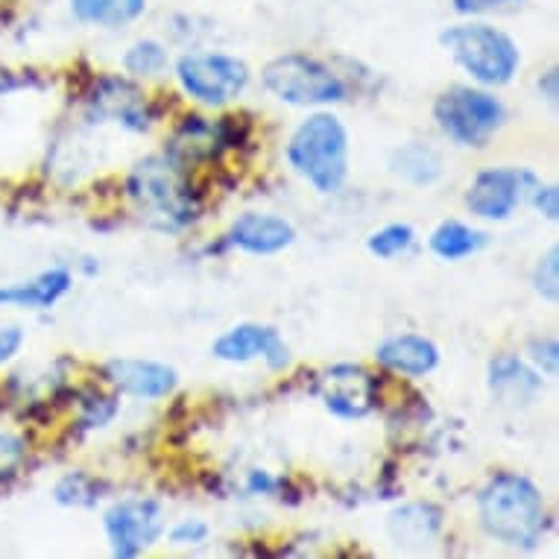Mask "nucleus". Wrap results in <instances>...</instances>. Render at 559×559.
<instances>
[{
    "mask_svg": "<svg viewBox=\"0 0 559 559\" xmlns=\"http://www.w3.org/2000/svg\"><path fill=\"white\" fill-rule=\"evenodd\" d=\"M477 515L484 531L507 548L533 550L548 531L545 498L531 477L498 472L477 496Z\"/></svg>",
    "mask_w": 559,
    "mask_h": 559,
    "instance_id": "f257e3e1",
    "label": "nucleus"
},
{
    "mask_svg": "<svg viewBox=\"0 0 559 559\" xmlns=\"http://www.w3.org/2000/svg\"><path fill=\"white\" fill-rule=\"evenodd\" d=\"M182 170L185 167L170 156H153L138 162L129 174V197L156 229L176 231L197 221L200 200L185 182Z\"/></svg>",
    "mask_w": 559,
    "mask_h": 559,
    "instance_id": "f03ea898",
    "label": "nucleus"
},
{
    "mask_svg": "<svg viewBox=\"0 0 559 559\" xmlns=\"http://www.w3.org/2000/svg\"><path fill=\"white\" fill-rule=\"evenodd\" d=\"M440 45L480 85H507L522 64L513 36L484 19H463L454 27H445Z\"/></svg>",
    "mask_w": 559,
    "mask_h": 559,
    "instance_id": "7ed1b4c3",
    "label": "nucleus"
},
{
    "mask_svg": "<svg viewBox=\"0 0 559 559\" xmlns=\"http://www.w3.org/2000/svg\"><path fill=\"white\" fill-rule=\"evenodd\" d=\"M287 162L320 193H334L348 176V132L340 118L317 111L299 123L287 144Z\"/></svg>",
    "mask_w": 559,
    "mask_h": 559,
    "instance_id": "20e7f679",
    "label": "nucleus"
},
{
    "mask_svg": "<svg viewBox=\"0 0 559 559\" xmlns=\"http://www.w3.org/2000/svg\"><path fill=\"white\" fill-rule=\"evenodd\" d=\"M264 88L290 106H325V103L346 100V83L337 71L317 56L285 53L266 62Z\"/></svg>",
    "mask_w": 559,
    "mask_h": 559,
    "instance_id": "39448f33",
    "label": "nucleus"
},
{
    "mask_svg": "<svg viewBox=\"0 0 559 559\" xmlns=\"http://www.w3.org/2000/svg\"><path fill=\"white\" fill-rule=\"evenodd\" d=\"M433 120L460 147H486L504 123V106L492 94L468 85H454L433 103Z\"/></svg>",
    "mask_w": 559,
    "mask_h": 559,
    "instance_id": "423d86ee",
    "label": "nucleus"
},
{
    "mask_svg": "<svg viewBox=\"0 0 559 559\" xmlns=\"http://www.w3.org/2000/svg\"><path fill=\"white\" fill-rule=\"evenodd\" d=\"M176 76L188 97L202 106H226L238 100L249 85V68L243 59L229 53H185L176 62Z\"/></svg>",
    "mask_w": 559,
    "mask_h": 559,
    "instance_id": "0eeeda50",
    "label": "nucleus"
},
{
    "mask_svg": "<svg viewBox=\"0 0 559 559\" xmlns=\"http://www.w3.org/2000/svg\"><path fill=\"white\" fill-rule=\"evenodd\" d=\"M103 527L111 542V554L132 559L165 533V510L153 498H123L103 515Z\"/></svg>",
    "mask_w": 559,
    "mask_h": 559,
    "instance_id": "6e6552de",
    "label": "nucleus"
},
{
    "mask_svg": "<svg viewBox=\"0 0 559 559\" xmlns=\"http://www.w3.org/2000/svg\"><path fill=\"white\" fill-rule=\"evenodd\" d=\"M536 185H539L536 174L519 170V167L480 170L466 191L468 212L480 221H507L524 200H531Z\"/></svg>",
    "mask_w": 559,
    "mask_h": 559,
    "instance_id": "1a4fd4ad",
    "label": "nucleus"
},
{
    "mask_svg": "<svg viewBox=\"0 0 559 559\" xmlns=\"http://www.w3.org/2000/svg\"><path fill=\"white\" fill-rule=\"evenodd\" d=\"M320 395L322 404L340 419H364L376 411L378 378L355 364H337L320 378Z\"/></svg>",
    "mask_w": 559,
    "mask_h": 559,
    "instance_id": "9d476101",
    "label": "nucleus"
},
{
    "mask_svg": "<svg viewBox=\"0 0 559 559\" xmlns=\"http://www.w3.org/2000/svg\"><path fill=\"white\" fill-rule=\"evenodd\" d=\"M212 355L229 364H247V360H266L270 369H285L290 367V348L282 340V334L270 325H258V322H243L235 325L226 334L214 340Z\"/></svg>",
    "mask_w": 559,
    "mask_h": 559,
    "instance_id": "9b49d317",
    "label": "nucleus"
},
{
    "mask_svg": "<svg viewBox=\"0 0 559 559\" xmlns=\"http://www.w3.org/2000/svg\"><path fill=\"white\" fill-rule=\"evenodd\" d=\"M103 376L115 384L120 393L135 399H167L176 390V369L156 360L115 358L103 367Z\"/></svg>",
    "mask_w": 559,
    "mask_h": 559,
    "instance_id": "f8f14e48",
    "label": "nucleus"
},
{
    "mask_svg": "<svg viewBox=\"0 0 559 559\" xmlns=\"http://www.w3.org/2000/svg\"><path fill=\"white\" fill-rule=\"evenodd\" d=\"M296 240V229L278 214H240L231 223L229 243L249 252V255H275Z\"/></svg>",
    "mask_w": 559,
    "mask_h": 559,
    "instance_id": "ddd939ff",
    "label": "nucleus"
},
{
    "mask_svg": "<svg viewBox=\"0 0 559 559\" xmlns=\"http://www.w3.org/2000/svg\"><path fill=\"white\" fill-rule=\"evenodd\" d=\"M376 360L395 376L423 378L440 367V348L419 334H395L376 348Z\"/></svg>",
    "mask_w": 559,
    "mask_h": 559,
    "instance_id": "4468645a",
    "label": "nucleus"
},
{
    "mask_svg": "<svg viewBox=\"0 0 559 559\" xmlns=\"http://www.w3.org/2000/svg\"><path fill=\"white\" fill-rule=\"evenodd\" d=\"M92 106L103 118H111L129 129H144L150 123L147 97L138 92L135 85L120 76H103L94 85Z\"/></svg>",
    "mask_w": 559,
    "mask_h": 559,
    "instance_id": "2eb2a0df",
    "label": "nucleus"
},
{
    "mask_svg": "<svg viewBox=\"0 0 559 559\" xmlns=\"http://www.w3.org/2000/svg\"><path fill=\"white\" fill-rule=\"evenodd\" d=\"M74 285L71 273L64 266H53L38 273L36 278L15 282V285L0 287V308H24V311H47L53 308Z\"/></svg>",
    "mask_w": 559,
    "mask_h": 559,
    "instance_id": "dca6fc26",
    "label": "nucleus"
},
{
    "mask_svg": "<svg viewBox=\"0 0 559 559\" xmlns=\"http://www.w3.org/2000/svg\"><path fill=\"white\" fill-rule=\"evenodd\" d=\"M486 384H489L498 402L504 404H531L545 386L539 372L527 367L515 355H498L496 360H489Z\"/></svg>",
    "mask_w": 559,
    "mask_h": 559,
    "instance_id": "f3484780",
    "label": "nucleus"
},
{
    "mask_svg": "<svg viewBox=\"0 0 559 559\" xmlns=\"http://www.w3.org/2000/svg\"><path fill=\"white\" fill-rule=\"evenodd\" d=\"M442 531V513L433 504H407L390 515V536L402 548H428Z\"/></svg>",
    "mask_w": 559,
    "mask_h": 559,
    "instance_id": "a211bd4d",
    "label": "nucleus"
},
{
    "mask_svg": "<svg viewBox=\"0 0 559 559\" xmlns=\"http://www.w3.org/2000/svg\"><path fill=\"white\" fill-rule=\"evenodd\" d=\"M150 0H68V10L85 27L120 29L144 19Z\"/></svg>",
    "mask_w": 559,
    "mask_h": 559,
    "instance_id": "6ab92c4d",
    "label": "nucleus"
},
{
    "mask_svg": "<svg viewBox=\"0 0 559 559\" xmlns=\"http://www.w3.org/2000/svg\"><path fill=\"white\" fill-rule=\"evenodd\" d=\"M390 170L407 185L425 188V185H433L442 176V158L431 144L413 141V144H404V147L395 150L393 158H390Z\"/></svg>",
    "mask_w": 559,
    "mask_h": 559,
    "instance_id": "aec40b11",
    "label": "nucleus"
},
{
    "mask_svg": "<svg viewBox=\"0 0 559 559\" xmlns=\"http://www.w3.org/2000/svg\"><path fill=\"white\" fill-rule=\"evenodd\" d=\"M486 247L484 231L472 229L460 221L440 223L431 235V252L440 255L442 261H463V258L475 255Z\"/></svg>",
    "mask_w": 559,
    "mask_h": 559,
    "instance_id": "412c9836",
    "label": "nucleus"
},
{
    "mask_svg": "<svg viewBox=\"0 0 559 559\" xmlns=\"http://www.w3.org/2000/svg\"><path fill=\"white\" fill-rule=\"evenodd\" d=\"M120 62H123V71L132 76L162 74L167 68V47L156 38H138L127 47Z\"/></svg>",
    "mask_w": 559,
    "mask_h": 559,
    "instance_id": "4be33fe9",
    "label": "nucleus"
},
{
    "mask_svg": "<svg viewBox=\"0 0 559 559\" xmlns=\"http://www.w3.org/2000/svg\"><path fill=\"white\" fill-rule=\"evenodd\" d=\"M53 498L56 504L62 507H94L100 498V484L83 472H68L64 477H59Z\"/></svg>",
    "mask_w": 559,
    "mask_h": 559,
    "instance_id": "5701e85b",
    "label": "nucleus"
},
{
    "mask_svg": "<svg viewBox=\"0 0 559 559\" xmlns=\"http://www.w3.org/2000/svg\"><path fill=\"white\" fill-rule=\"evenodd\" d=\"M413 240H416V231H413L407 223H390L384 229H378L369 235L367 247L369 252L378 258H395L404 255V252L413 247Z\"/></svg>",
    "mask_w": 559,
    "mask_h": 559,
    "instance_id": "b1692460",
    "label": "nucleus"
},
{
    "mask_svg": "<svg viewBox=\"0 0 559 559\" xmlns=\"http://www.w3.org/2000/svg\"><path fill=\"white\" fill-rule=\"evenodd\" d=\"M533 287L542 299L557 302L559 299V249L550 247L533 266Z\"/></svg>",
    "mask_w": 559,
    "mask_h": 559,
    "instance_id": "393cba45",
    "label": "nucleus"
},
{
    "mask_svg": "<svg viewBox=\"0 0 559 559\" xmlns=\"http://www.w3.org/2000/svg\"><path fill=\"white\" fill-rule=\"evenodd\" d=\"M24 457H27V442H24V437L0 428V484H7V480L19 475Z\"/></svg>",
    "mask_w": 559,
    "mask_h": 559,
    "instance_id": "a878e982",
    "label": "nucleus"
},
{
    "mask_svg": "<svg viewBox=\"0 0 559 559\" xmlns=\"http://www.w3.org/2000/svg\"><path fill=\"white\" fill-rule=\"evenodd\" d=\"M527 0H451V10L457 12L460 19H486L492 12H504L522 7Z\"/></svg>",
    "mask_w": 559,
    "mask_h": 559,
    "instance_id": "bb28decb",
    "label": "nucleus"
},
{
    "mask_svg": "<svg viewBox=\"0 0 559 559\" xmlns=\"http://www.w3.org/2000/svg\"><path fill=\"white\" fill-rule=\"evenodd\" d=\"M531 360L542 369V376H557V369H559L557 340H533Z\"/></svg>",
    "mask_w": 559,
    "mask_h": 559,
    "instance_id": "cd10ccee",
    "label": "nucleus"
},
{
    "mask_svg": "<svg viewBox=\"0 0 559 559\" xmlns=\"http://www.w3.org/2000/svg\"><path fill=\"white\" fill-rule=\"evenodd\" d=\"M531 202L533 209L539 214H545L548 221H557L559 217V191L554 188V185H536L531 193Z\"/></svg>",
    "mask_w": 559,
    "mask_h": 559,
    "instance_id": "c85d7f7f",
    "label": "nucleus"
},
{
    "mask_svg": "<svg viewBox=\"0 0 559 559\" xmlns=\"http://www.w3.org/2000/svg\"><path fill=\"white\" fill-rule=\"evenodd\" d=\"M209 539V524L197 522V519H188V522H179L170 531V542L174 545H202Z\"/></svg>",
    "mask_w": 559,
    "mask_h": 559,
    "instance_id": "c756f323",
    "label": "nucleus"
},
{
    "mask_svg": "<svg viewBox=\"0 0 559 559\" xmlns=\"http://www.w3.org/2000/svg\"><path fill=\"white\" fill-rule=\"evenodd\" d=\"M24 346V329L19 325H0V367L10 364Z\"/></svg>",
    "mask_w": 559,
    "mask_h": 559,
    "instance_id": "7c9ffc66",
    "label": "nucleus"
},
{
    "mask_svg": "<svg viewBox=\"0 0 559 559\" xmlns=\"http://www.w3.org/2000/svg\"><path fill=\"white\" fill-rule=\"evenodd\" d=\"M557 83H559L557 68H550L548 74H542V80H539V92H542V97H545V100H548V103H557V97H559Z\"/></svg>",
    "mask_w": 559,
    "mask_h": 559,
    "instance_id": "2f4dec72",
    "label": "nucleus"
},
{
    "mask_svg": "<svg viewBox=\"0 0 559 559\" xmlns=\"http://www.w3.org/2000/svg\"><path fill=\"white\" fill-rule=\"evenodd\" d=\"M275 486L278 484L266 472H252V477H249V492H273Z\"/></svg>",
    "mask_w": 559,
    "mask_h": 559,
    "instance_id": "473e14b6",
    "label": "nucleus"
}]
</instances>
